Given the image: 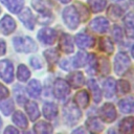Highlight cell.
<instances>
[{"instance_id":"obj_1","label":"cell","mask_w":134,"mask_h":134,"mask_svg":"<svg viewBox=\"0 0 134 134\" xmlns=\"http://www.w3.org/2000/svg\"><path fill=\"white\" fill-rule=\"evenodd\" d=\"M13 43L16 51L18 52H31L37 49L36 43L29 37H25V36L15 37Z\"/></svg>"},{"instance_id":"obj_2","label":"cell","mask_w":134,"mask_h":134,"mask_svg":"<svg viewBox=\"0 0 134 134\" xmlns=\"http://www.w3.org/2000/svg\"><path fill=\"white\" fill-rule=\"evenodd\" d=\"M63 20L70 29H75L80 23V16L74 6H68L63 10Z\"/></svg>"},{"instance_id":"obj_3","label":"cell","mask_w":134,"mask_h":134,"mask_svg":"<svg viewBox=\"0 0 134 134\" xmlns=\"http://www.w3.org/2000/svg\"><path fill=\"white\" fill-rule=\"evenodd\" d=\"M131 61L125 52H118L114 59V68L115 72L118 75H122L130 67Z\"/></svg>"},{"instance_id":"obj_4","label":"cell","mask_w":134,"mask_h":134,"mask_svg":"<svg viewBox=\"0 0 134 134\" xmlns=\"http://www.w3.org/2000/svg\"><path fill=\"white\" fill-rule=\"evenodd\" d=\"M0 76L5 83L14 80V66L9 60H0Z\"/></svg>"},{"instance_id":"obj_5","label":"cell","mask_w":134,"mask_h":134,"mask_svg":"<svg viewBox=\"0 0 134 134\" xmlns=\"http://www.w3.org/2000/svg\"><path fill=\"white\" fill-rule=\"evenodd\" d=\"M64 117L66 122L73 125L75 124L80 117H81V111L76 108L75 103H69L65 108H64Z\"/></svg>"},{"instance_id":"obj_6","label":"cell","mask_w":134,"mask_h":134,"mask_svg":"<svg viewBox=\"0 0 134 134\" xmlns=\"http://www.w3.org/2000/svg\"><path fill=\"white\" fill-rule=\"evenodd\" d=\"M99 117L105 122H112L116 118V110L113 104L106 103L99 109Z\"/></svg>"},{"instance_id":"obj_7","label":"cell","mask_w":134,"mask_h":134,"mask_svg":"<svg viewBox=\"0 0 134 134\" xmlns=\"http://www.w3.org/2000/svg\"><path fill=\"white\" fill-rule=\"evenodd\" d=\"M57 38H58V34L52 28L45 27V28H42L38 32V39H39V41H41V43H43L45 45L53 44L55 42Z\"/></svg>"},{"instance_id":"obj_8","label":"cell","mask_w":134,"mask_h":134,"mask_svg":"<svg viewBox=\"0 0 134 134\" xmlns=\"http://www.w3.org/2000/svg\"><path fill=\"white\" fill-rule=\"evenodd\" d=\"M53 92H54V95L57 98L64 99L69 94L70 87L66 81H64L62 79H58L53 85Z\"/></svg>"},{"instance_id":"obj_9","label":"cell","mask_w":134,"mask_h":134,"mask_svg":"<svg viewBox=\"0 0 134 134\" xmlns=\"http://www.w3.org/2000/svg\"><path fill=\"white\" fill-rule=\"evenodd\" d=\"M90 28L98 34H105L109 28V21L104 17H97L90 23Z\"/></svg>"},{"instance_id":"obj_10","label":"cell","mask_w":134,"mask_h":134,"mask_svg":"<svg viewBox=\"0 0 134 134\" xmlns=\"http://www.w3.org/2000/svg\"><path fill=\"white\" fill-rule=\"evenodd\" d=\"M16 29V23L15 20L8 16L5 15L1 20H0V31L3 35H9Z\"/></svg>"},{"instance_id":"obj_11","label":"cell","mask_w":134,"mask_h":134,"mask_svg":"<svg viewBox=\"0 0 134 134\" xmlns=\"http://www.w3.org/2000/svg\"><path fill=\"white\" fill-rule=\"evenodd\" d=\"M75 43L76 45L82 48V49H87L93 46L94 44V39L86 34H77L75 36Z\"/></svg>"},{"instance_id":"obj_12","label":"cell","mask_w":134,"mask_h":134,"mask_svg":"<svg viewBox=\"0 0 134 134\" xmlns=\"http://www.w3.org/2000/svg\"><path fill=\"white\" fill-rule=\"evenodd\" d=\"M19 19L21 20V22L24 24V26L28 29H34L35 27V19L34 16L30 12L29 8L25 7L19 15Z\"/></svg>"},{"instance_id":"obj_13","label":"cell","mask_w":134,"mask_h":134,"mask_svg":"<svg viewBox=\"0 0 134 134\" xmlns=\"http://www.w3.org/2000/svg\"><path fill=\"white\" fill-rule=\"evenodd\" d=\"M59 47L61 50H63L66 53H71L73 51V42L72 39L69 35L67 34H63L60 38V42H59Z\"/></svg>"},{"instance_id":"obj_14","label":"cell","mask_w":134,"mask_h":134,"mask_svg":"<svg viewBox=\"0 0 134 134\" xmlns=\"http://www.w3.org/2000/svg\"><path fill=\"white\" fill-rule=\"evenodd\" d=\"M24 105H25V111H26L29 119L32 120V121L37 120L40 116V111H39V108H38L37 104L32 100H27Z\"/></svg>"},{"instance_id":"obj_15","label":"cell","mask_w":134,"mask_h":134,"mask_svg":"<svg viewBox=\"0 0 134 134\" xmlns=\"http://www.w3.org/2000/svg\"><path fill=\"white\" fill-rule=\"evenodd\" d=\"M103 90L107 98L112 97L116 92V82L113 77H108L103 85Z\"/></svg>"},{"instance_id":"obj_16","label":"cell","mask_w":134,"mask_h":134,"mask_svg":"<svg viewBox=\"0 0 134 134\" xmlns=\"http://www.w3.org/2000/svg\"><path fill=\"white\" fill-rule=\"evenodd\" d=\"M41 90H42V87L38 80H31L27 85V92L34 98H37L40 96Z\"/></svg>"},{"instance_id":"obj_17","label":"cell","mask_w":134,"mask_h":134,"mask_svg":"<svg viewBox=\"0 0 134 134\" xmlns=\"http://www.w3.org/2000/svg\"><path fill=\"white\" fill-rule=\"evenodd\" d=\"M58 114V106L54 103H45L43 106V115L47 119H52Z\"/></svg>"},{"instance_id":"obj_18","label":"cell","mask_w":134,"mask_h":134,"mask_svg":"<svg viewBox=\"0 0 134 134\" xmlns=\"http://www.w3.org/2000/svg\"><path fill=\"white\" fill-rule=\"evenodd\" d=\"M86 127L88 128V130L90 132H94V133L100 132L104 128L100 122V119L97 117H89L86 120Z\"/></svg>"},{"instance_id":"obj_19","label":"cell","mask_w":134,"mask_h":134,"mask_svg":"<svg viewBox=\"0 0 134 134\" xmlns=\"http://www.w3.org/2000/svg\"><path fill=\"white\" fill-rule=\"evenodd\" d=\"M67 81L72 87L79 88L84 84V75H83L82 72H79V71L77 72H72L68 75Z\"/></svg>"},{"instance_id":"obj_20","label":"cell","mask_w":134,"mask_h":134,"mask_svg":"<svg viewBox=\"0 0 134 134\" xmlns=\"http://www.w3.org/2000/svg\"><path fill=\"white\" fill-rule=\"evenodd\" d=\"M14 14H17L23 7V0H0Z\"/></svg>"},{"instance_id":"obj_21","label":"cell","mask_w":134,"mask_h":134,"mask_svg":"<svg viewBox=\"0 0 134 134\" xmlns=\"http://www.w3.org/2000/svg\"><path fill=\"white\" fill-rule=\"evenodd\" d=\"M74 103L81 107V108H85L88 103H89V95H88V92L85 91V90H81L79 91L75 95H74Z\"/></svg>"},{"instance_id":"obj_22","label":"cell","mask_w":134,"mask_h":134,"mask_svg":"<svg viewBox=\"0 0 134 134\" xmlns=\"http://www.w3.org/2000/svg\"><path fill=\"white\" fill-rule=\"evenodd\" d=\"M133 125H134V119L132 116L124 118L119 122V131L121 133H132L133 131Z\"/></svg>"},{"instance_id":"obj_23","label":"cell","mask_w":134,"mask_h":134,"mask_svg":"<svg viewBox=\"0 0 134 134\" xmlns=\"http://www.w3.org/2000/svg\"><path fill=\"white\" fill-rule=\"evenodd\" d=\"M88 87L92 92V96H93L94 102L98 103L100 100V97H102V92H100V89H99L97 83L94 80H89L88 81Z\"/></svg>"},{"instance_id":"obj_24","label":"cell","mask_w":134,"mask_h":134,"mask_svg":"<svg viewBox=\"0 0 134 134\" xmlns=\"http://www.w3.org/2000/svg\"><path fill=\"white\" fill-rule=\"evenodd\" d=\"M88 53L85 52V51H79L76 53V55L73 58V65L74 67H83L85 64H87V61H88Z\"/></svg>"},{"instance_id":"obj_25","label":"cell","mask_w":134,"mask_h":134,"mask_svg":"<svg viewBox=\"0 0 134 134\" xmlns=\"http://www.w3.org/2000/svg\"><path fill=\"white\" fill-rule=\"evenodd\" d=\"M133 98L128 97L125 99H121L118 103V108L122 113H131L133 111Z\"/></svg>"},{"instance_id":"obj_26","label":"cell","mask_w":134,"mask_h":134,"mask_svg":"<svg viewBox=\"0 0 134 134\" xmlns=\"http://www.w3.org/2000/svg\"><path fill=\"white\" fill-rule=\"evenodd\" d=\"M13 121L15 125H17L18 127L22 128V129H25L27 127V119L25 117V115L21 112V111H17L14 113L13 115Z\"/></svg>"},{"instance_id":"obj_27","label":"cell","mask_w":134,"mask_h":134,"mask_svg":"<svg viewBox=\"0 0 134 134\" xmlns=\"http://www.w3.org/2000/svg\"><path fill=\"white\" fill-rule=\"evenodd\" d=\"M34 131L38 134H42V133L48 134L52 132V127L50 126V124L46 121H39L38 124L34 126Z\"/></svg>"},{"instance_id":"obj_28","label":"cell","mask_w":134,"mask_h":134,"mask_svg":"<svg viewBox=\"0 0 134 134\" xmlns=\"http://www.w3.org/2000/svg\"><path fill=\"white\" fill-rule=\"evenodd\" d=\"M88 4L93 13H98L106 7V0H88Z\"/></svg>"},{"instance_id":"obj_29","label":"cell","mask_w":134,"mask_h":134,"mask_svg":"<svg viewBox=\"0 0 134 134\" xmlns=\"http://www.w3.org/2000/svg\"><path fill=\"white\" fill-rule=\"evenodd\" d=\"M99 48L105 52L111 53L114 49V46H113V43L111 42V40L108 37H103L99 40Z\"/></svg>"},{"instance_id":"obj_30","label":"cell","mask_w":134,"mask_h":134,"mask_svg":"<svg viewBox=\"0 0 134 134\" xmlns=\"http://www.w3.org/2000/svg\"><path fill=\"white\" fill-rule=\"evenodd\" d=\"M29 76H30V71L28 70V68L25 65H23V64L19 65L18 70H17V77H18V80L21 81V82H25V81L28 80Z\"/></svg>"},{"instance_id":"obj_31","label":"cell","mask_w":134,"mask_h":134,"mask_svg":"<svg viewBox=\"0 0 134 134\" xmlns=\"http://www.w3.org/2000/svg\"><path fill=\"white\" fill-rule=\"evenodd\" d=\"M124 23L126 25V34H127V36L132 38L133 37V14L131 12L126 16V18L124 20Z\"/></svg>"},{"instance_id":"obj_32","label":"cell","mask_w":134,"mask_h":134,"mask_svg":"<svg viewBox=\"0 0 134 134\" xmlns=\"http://www.w3.org/2000/svg\"><path fill=\"white\" fill-rule=\"evenodd\" d=\"M31 4L35 7V9L40 12L41 14H45V13H49L50 12L48 9V7H47V4H46L45 0H32Z\"/></svg>"},{"instance_id":"obj_33","label":"cell","mask_w":134,"mask_h":134,"mask_svg":"<svg viewBox=\"0 0 134 134\" xmlns=\"http://www.w3.org/2000/svg\"><path fill=\"white\" fill-rule=\"evenodd\" d=\"M0 110L4 115H9L14 110V103L10 99L3 100L0 103Z\"/></svg>"},{"instance_id":"obj_34","label":"cell","mask_w":134,"mask_h":134,"mask_svg":"<svg viewBox=\"0 0 134 134\" xmlns=\"http://www.w3.org/2000/svg\"><path fill=\"white\" fill-rule=\"evenodd\" d=\"M121 15H122V10H121V8H120L118 5L112 4V5L109 7V9H108V16H109L112 20L118 19Z\"/></svg>"},{"instance_id":"obj_35","label":"cell","mask_w":134,"mask_h":134,"mask_svg":"<svg viewBox=\"0 0 134 134\" xmlns=\"http://www.w3.org/2000/svg\"><path fill=\"white\" fill-rule=\"evenodd\" d=\"M44 57L49 64H54L59 59V52L57 51V49H47L46 51H44Z\"/></svg>"},{"instance_id":"obj_36","label":"cell","mask_w":134,"mask_h":134,"mask_svg":"<svg viewBox=\"0 0 134 134\" xmlns=\"http://www.w3.org/2000/svg\"><path fill=\"white\" fill-rule=\"evenodd\" d=\"M87 63H89V68L87 69V72L91 75L95 74L96 70H97V63H96V59L94 54H91L90 58H88Z\"/></svg>"},{"instance_id":"obj_37","label":"cell","mask_w":134,"mask_h":134,"mask_svg":"<svg viewBox=\"0 0 134 134\" xmlns=\"http://www.w3.org/2000/svg\"><path fill=\"white\" fill-rule=\"evenodd\" d=\"M116 88H117V91L120 94H126V93L130 92V89H131L130 88V84L127 81H124V80H119L117 82Z\"/></svg>"},{"instance_id":"obj_38","label":"cell","mask_w":134,"mask_h":134,"mask_svg":"<svg viewBox=\"0 0 134 134\" xmlns=\"http://www.w3.org/2000/svg\"><path fill=\"white\" fill-rule=\"evenodd\" d=\"M75 9H76V12H77L79 16H80V17H82L84 21H86V20L88 19V17H89V12L87 10L86 6H84L82 3L77 2V3L75 4Z\"/></svg>"},{"instance_id":"obj_39","label":"cell","mask_w":134,"mask_h":134,"mask_svg":"<svg viewBox=\"0 0 134 134\" xmlns=\"http://www.w3.org/2000/svg\"><path fill=\"white\" fill-rule=\"evenodd\" d=\"M100 71L103 74H108L110 72V63L106 58H102L100 61Z\"/></svg>"},{"instance_id":"obj_40","label":"cell","mask_w":134,"mask_h":134,"mask_svg":"<svg viewBox=\"0 0 134 134\" xmlns=\"http://www.w3.org/2000/svg\"><path fill=\"white\" fill-rule=\"evenodd\" d=\"M113 37H114L115 41H117V42H120L121 39H122L121 29H120V27H118L117 25H115V26L113 27Z\"/></svg>"},{"instance_id":"obj_41","label":"cell","mask_w":134,"mask_h":134,"mask_svg":"<svg viewBox=\"0 0 134 134\" xmlns=\"http://www.w3.org/2000/svg\"><path fill=\"white\" fill-rule=\"evenodd\" d=\"M9 95V92H8V89L3 85V84H0V100L8 97Z\"/></svg>"},{"instance_id":"obj_42","label":"cell","mask_w":134,"mask_h":134,"mask_svg":"<svg viewBox=\"0 0 134 134\" xmlns=\"http://www.w3.org/2000/svg\"><path fill=\"white\" fill-rule=\"evenodd\" d=\"M30 65L35 68V69H40L41 68V66H42V63H41V61L38 59V58H31L30 59Z\"/></svg>"},{"instance_id":"obj_43","label":"cell","mask_w":134,"mask_h":134,"mask_svg":"<svg viewBox=\"0 0 134 134\" xmlns=\"http://www.w3.org/2000/svg\"><path fill=\"white\" fill-rule=\"evenodd\" d=\"M4 133L5 134H9V133H14V134H18V129L17 128H15V127H13V126H8L5 130H4Z\"/></svg>"},{"instance_id":"obj_44","label":"cell","mask_w":134,"mask_h":134,"mask_svg":"<svg viewBox=\"0 0 134 134\" xmlns=\"http://www.w3.org/2000/svg\"><path fill=\"white\" fill-rule=\"evenodd\" d=\"M6 50V45L3 40H0V55H3Z\"/></svg>"},{"instance_id":"obj_45","label":"cell","mask_w":134,"mask_h":134,"mask_svg":"<svg viewBox=\"0 0 134 134\" xmlns=\"http://www.w3.org/2000/svg\"><path fill=\"white\" fill-rule=\"evenodd\" d=\"M69 61L68 60H63V61H61V67L63 68V69H65V70H68L69 69Z\"/></svg>"},{"instance_id":"obj_46","label":"cell","mask_w":134,"mask_h":134,"mask_svg":"<svg viewBox=\"0 0 134 134\" xmlns=\"http://www.w3.org/2000/svg\"><path fill=\"white\" fill-rule=\"evenodd\" d=\"M77 132H85V130H84V128H79L77 130L73 131V133H77Z\"/></svg>"},{"instance_id":"obj_47","label":"cell","mask_w":134,"mask_h":134,"mask_svg":"<svg viewBox=\"0 0 134 134\" xmlns=\"http://www.w3.org/2000/svg\"><path fill=\"white\" fill-rule=\"evenodd\" d=\"M60 2H62V3H67V2H69L70 0H59Z\"/></svg>"},{"instance_id":"obj_48","label":"cell","mask_w":134,"mask_h":134,"mask_svg":"<svg viewBox=\"0 0 134 134\" xmlns=\"http://www.w3.org/2000/svg\"><path fill=\"white\" fill-rule=\"evenodd\" d=\"M1 126H2V120H1V118H0V128H1Z\"/></svg>"},{"instance_id":"obj_49","label":"cell","mask_w":134,"mask_h":134,"mask_svg":"<svg viewBox=\"0 0 134 134\" xmlns=\"http://www.w3.org/2000/svg\"><path fill=\"white\" fill-rule=\"evenodd\" d=\"M0 13H1V8H0Z\"/></svg>"}]
</instances>
